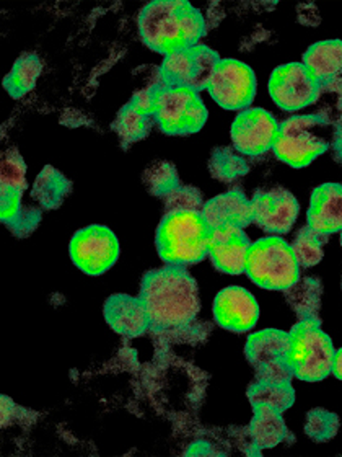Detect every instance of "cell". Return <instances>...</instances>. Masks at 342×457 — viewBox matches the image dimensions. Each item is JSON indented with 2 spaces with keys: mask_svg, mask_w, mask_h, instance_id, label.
Returning <instances> with one entry per match:
<instances>
[{
  "mask_svg": "<svg viewBox=\"0 0 342 457\" xmlns=\"http://www.w3.org/2000/svg\"><path fill=\"white\" fill-rule=\"evenodd\" d=\"M141 301L149 314V330L165 335L194 324L200 312V287L181 267L147 271L141 283Z\"/></svg>",
  "mask_w": 342,
  "mask_h": 457,
  "instance_id": "6da1fadb",
  "label": "cell"
},
{
  "mask_svg": "<svg viewBox=\"0 0 342 457\" xmlns=\"http://www.w3.org/2000/svg\"><path fill=\"white\" fill-rule=\"evenodd\" d=\"M139 33L149 48L168 56L200 45L206 20L186 0H153L139 13Z\"/></svg>",
  "mask_w": 342,
  "mask_h": 457,
  "instance_id": "7a4b0ae2",
  "label": "cell"
},
{
  "mask_svg": "<svg viewBox=\"0 0 342 457\" xmlns=\"http://www.w3.org/2000/svg\"><path fill=\"white\" fill-rule=\"evenodd\" d=\"M210 228L200 211L165 214L157 228L155 245L167 265L188 267L209 253Z\"/></svg>",
  "mask_w": 342,
  "mask_h": 457,
  "instance_id": "3957f363",
  "label": "cell"
},
{
  "mask_svg": "<svg viewBox=\"0 0 342 457\" xmlns=\"http://www.w3.org/2000/svg\"><path fill=\"white\" fill-rule=\"evenodd\" d=\"M333 342L322 328L320 319H304L289 332L287 366L300 381H323L334 364Z\"/></svg>",
  "mask_w": 342,
  "mask_h": 457,
  "instance_id": "277c9868",
  "label": "cell"
},
{
  "mask_svg": "<svg viewBox=\"0 0 342 457\" xmlns=\"http://www.w3.org/2000/svg\"><path fill=\"white\" fill-rule=\"evenodd\" d=\"M153 116L163 133L186 136L204 128L208 108L198 90L190 87L165 86L159 76L153 84Z\"/></svg>",
  "mask_w": 342,
  "mask_h": 457,
  "instance_id": "5b68a950",
  "label": "cell"
},
{
  "mask_svg": "<svg viewBox=\"0 0 342 457\" xmlns=\"http://www.w3.org/2000/svg\"><path fill=\"white\" fill-rule=\"evenodd\" d=\"M330 124L318 114H300L279 124L276 143L273 151L281 162L294 169H304L316 157L328 151Z\"/></svg>",
  "mask_w": 342,
  "mask_h": 457,
  "instance_id": "8992f818",
  "label": "cell"
},
{
  "mask_svg": "<svg viewBox=\"0 0 342 457\" xmlns=\"http://www.w3.org/2000/svg\"><path fill=\"white\" fill-rule=\"evenodd\" d=\"M245 273L255 285L271 291H285L300 279V267L292 248L277 236L259 238L251 244Z\"/></svg>",
  "mask_w": 342,
  "mask_h": 457,
  "instance_id": "52a82bcc",
  "label": "cell"
},
{
  "mask_svg": "<svg viewBox=\"0 0 342 457\" xmlns=\"http://www.w3.org/2000/svg\"><path fill=\"white\" fill-rule=\"evenodd\" d=\"M219 61L217 51L206 45H196L165 56L159 76L165 86L190 87L200 92L208 90Z\"/></svg>",
  "mask_w": 342,
  "mask_h": 457,
  "instance_id": "ba28073f",
  "label": "cell"
},
{
  "mask_svg": "<svg viewBox=\"0 0 342 457\" xmlns=\"http://www.w3.org/2000/svg\"><path fill=\"white\" fill-rule=\"evenodd\" d=\"M289 332L267 328L248 337L245 354L256 371L257 381L292 384L294 374L287 366Z\"/></svg>",
  "mask_w": 342,
  "mask_h": 457,
  "instance_id": "9c48e42d",
  "label": "cell"
},
{
  "mask_svg": "<svg viewBox=\"0 0 342 457\" xmlns=\"http://www.w3.org/2000/svg\"><path fill=\"white\" fill-rule=\"evenodd\" d=\"M69 253L80 271L88 277H100L113 268L121 247L111 228L95 224L77 232L70 240Z\"/></svg>",
  "mask_w": 342,
  "mask_h": 457,
  "instance_id": "30bf717a",
  "label": "cell"
},
{
  "mask_svg": "<svg viewBox=\"0 0 342 457\" xmlns=\"http://www.w3.org/2000/svg\"><path fill=\"white\" fill-rule=\"evenodd\" d=\"M208 92L225 110H245L256 96V77L251 67L238 59H220Z\"/></svg>",
  "mask_w": 342,
  "mask_h": 457,
  "instance_id": "8fae6325",
  "label": "cell"
},
{
  "mask_svg": "<svg viewBox=\"0 0 342 457\" xmlns=\"http://www.w3.org/2000/svg\"><path fill=\"white\" fill-rule=\"evenodd\" d=\"M318 86L302 62L274 69L269 79V96L284 112H298L314 105Z\"/></svg>",
  "mask_w": 342,
  "mask_h": 457,
  "instance_id": "7c38bea8",
  "label": "cell"
},
{
  "mask_svg": "<svg viewBox=\"0 0 342 457\" xmlns=\"http://www.w3.org/2000/svg\"><path fill=\"white\" fill-rule=\"evenodd\" d=\"M279 124L273 114L263 108H249L238 114L232 124V143L235 151L249 157L263 155L276 143Z\"/></svg>",
  "mask_w": 342,
  "mask_h": 457,
  "instance_id": "4fadbf2b",
  "label": "cell"
},
{
  "mask_svg": "<svg viewBox=\"0 0 342 457\" xmlns=\"http://www.w3.org/2000/svg\"><path fill=\"white\" fill-rule=\"evenodd\" d=\"M253 222L267 234H287L298 218V201L290 191H257L251 200Z\"/></svg>",
  "mask_w": 342,
  "mask_h": 457,
  "instance_id": "5bb4252c",
  "label": "cell"
},
{
  "mask_svg": "<svg viewBox=\"0 0 342 457\" xmlns=\"http://www.w3.org/2000/svg\"><path fill=\"white\" fill-rule=\"evenodd\" d=\"M214 319L222 328L230 332H249L259 319V305L245 287L228 286L216 295Z\"/></svg>",
  "mask_w": 342,
  "mask_h": 457,
  "instance_id": "9a60e30c",
  "label": "cell"
},
{
  "mask_svg": "<svg viewBox=\"0 0 342 457\" xmlns=\"http://www.w3.org/2000/svg\"><path fill=\"white\" fill-rule=\"evenodd\" d=\"M251 242L243 228L235 226L210 228L209 255L214 267L227 275L245 273Z\"/></svg>",
  "mask_w": 342,
  "mask_h": 457,
  "instance_id": "2e32d148",
  "label": "cell"
},
{
  "mask_svg": "<svg viewBox=\"0 0 342 457\" xmlns=\"http://www.w3.org/2000/svg\"><path fill=\"white\" fill-rule=\"evenodd\" d=\"M153 84L135 92L133 100L121 108V112L114 120L113 129L119 136L123 147L142 141L152 129V124L155 121Z\"/></svg>",
  "mask_w": 342,
  "mask_h": 457,
  "instance_id": "e0dca14e",
  "label": "cell"
},
{
  "mask_svg": "<svg viewBox=\"0 0 342 457\" xmlns=\"http://www.w3.org/2000/svg\"><path fill=\"white\" fill-rule=\"evenodd\" d=\"M306 226L316 234L342 232V185L324 183L312 195Z\"/></svg>",
  "mask_w": 342,
  "mask_h": 457,
  "instance_id": "ac0fdd59",
  "label": "cell"
},
{
  "mask_svg": "<svg viewBox=\"0 0 342 457\" xmlns=\"http://www.w3.org/2000/svg\"><path fill=\"white\" fill-rule=\"evenodd\" d=\"M105 319L116 334L126 338L141 337L149 330V314L141 297L114 295L105 303Z\"/></svg>",
  "mask_w": 342,
  "mask_h": 457,
  "instance_id": "d6986e66",
  "label": "cell"
},
{
  "mask_svg": "<svg viewBox=\"0 0 342 457\" xmlns=\"http://www.w3.org/2000/svg\"><path fill=\"white\" fill-rule=\"evenodd\" d=\"M210 228L235 226L247 228L253 222L251 201L241 191H228L208 201L200 211Z\"/></svg>",
  "mask_w": 342,
  "mask_h": 457,
  "instance_id": "ffe728a7",
  "label": "cell"
},
{
  "mask_svg": "<svg viewBox=\"0 0 342 457\" xmlns=\"http://www.w3.org/2000/svg\"><path fill=\"white\" fill-rule=\"evenodd\" d=\"M302 64L316 86L342 84L341 39H326L314 43L305 53Z\"/></svg>",
  "mask_w": 342,
  "mask_h": 457,
  "instance_id": "44dd1931",
  "label": "cell"
},
{
  "mask_svg": "<svg viewBox=\"0 0 342 457\" xmlns=\"http://www.w3.org/2000/svg\"><path fill=\"white\" fill-rule=\"evenodd\" d=\"M253 409V420L248 427L251 438L259 449L276 448L277 445L287 438V427L282 413L266 405H256Z\"/></svg>",
  "mask_w": 342,
  "mask_h": 457,
  "instance_id": "7402d4cb",
  "label": "cell"
},
{
  "mask_svg": "<svg viewBox=\"0 0 342 457\" xmlns=\"http://www.w3.org/2000/svg\"><path fill=\"white\" fill-rule=\"evenodd\" d=\"M70 181L54 167H45L31 188V198L45 210H56L70 193Z\"/></svg>",
  "mask_w": 342,
  "mask_h": 457,
  "instance_id": "603a6c76",
  "label": "cell"
},
{
  "mask_svg": "<svg viewBox=\"0 0 342 457\" xmlns=\"http://www.w3.org/2000/svg\"><path fill=\"white\" fill-rule=\"evenodd\" d=\"M285 297L295 314L300 320L304 319H318V312L322 309V295L323 286L316 278H305L298 279L294 286L285 289Z\"/></svg>",
  "mask_w": 342,
  "mask_h": 457,
  "instance_id": "cb8c5ba5",
  "label": "cell"
},
{
  "mask_svg": "<svg viewBox=\"0 0 342 457\" xmlns=\"http://www.w3.org/2000/svg\"><path fill=\"white\" fill-rule=\"evenodd\" d=\"M43 72L41 59L37 54H23L17 59L9 74L4 79V88L13 98L27 96L37 86V80Z\"/></svg>",
  "mask_w": 342,
  "mask_h": 457,
  "instance_id": "d4e9b609",
  "label": "cell"
},
{
  "mask_svg": "<svg viewBox=\"0 0 342 457\" xmlns=\"http://www.w3.org/2000/svg\"><path fill=\"white\" fill-rule=\"evenodd\" d=\"M248 399L253 407L266 405L277 411H285L294 405L295 391L292 384L255 381L248 387Z\"/></svg>",
  "mask_w": 342,
  "mask_h": 457,
  "instance_id": "484cf974",
  "label": "cell"
},
{
  "mask_svg": "<svg viewBox=\"0 0 342 457\" xmlns=\"http://www.w3.org/2000/svg\"><path fill=\"white\" fill-rule=\"evenodd\" d=\"M328 237L316 234L314 230L305 226L298 230L290 248L294 252L295 260L300 268L316 267L323 260V247Z\"/></svg>",
  "mask_w": 342,
  "mask_h": 457,
  "instance_id": "4316f807",
  "label": "cell"
},
{
  "mask_svg": "<svg viewBox=\"0 0 342 457\" xmlns=\"http://www.w3.org/2000/svg\"><path fill=\"white\" fill-rule=\"evenodd\" d=\"M248 163L232 147H219L210 154L209 171L212 179L232 183L247 175Z\"/></svg>",
  "mask_w": 342,
  "mask_h": 457,
  "instance_id": "83f0119b",
  "label": "cell"
},
{
  "mask_svg": "<svg viewBox=\"0 0 342 457\" xmlns=\"http://www.w3.org/2000/svg\"><path fill=\"white\" fill-rule=\"evenodd\" d=\"M339 417L324 409H314L308 411L305 420L306 436L316 443H326L338 435L339 431Z\"/></svg>",
  "mask_w": 342,
  "mask_h": 457,
  "instance_id": "f1b7e54d",
  "label": "cell"
},
{
  "mask_svg": "<svg viewBox=\"0 0 342 457\" xmlns=\"http://www.w3.org/2000/svg\"><path fill=\"white\" fill-rule=\"evenodd\" d=\"M143 183L153 196L165 198L168 193L180 185V177H178V171L173 163L157 162L143 173Z\"/></svg>",
  "mask_w": 342,
  "mask_h": 457,
  "instance_id": "f546056e",
  "label": "cell"
},
{
  "mask_svg": "<svg viewBox=\"0 0 342 457\" xmlns=\"http://www.w3.org/2000/svg\"><path fill=\"white\" fill-rule=\"evenodd\" d=\"M314 105V114L322 116L326 123L338 126L342 121V84L318 86Z\"/></svg>",
  "mask_w": 342,
  "mask_h": 457,
  "instance_id": "4dcf8cb0",
  "label": "cell"
},
{
  "mask_svg": "<svg viewBox=\"0 0 342 457\" xmlns=\"http://www.w3.org/2000/svg\"><path fill=\"white\" fill-rule=\"evenodd\" d=\"M0 187H9L17 190H27V165L19 151L10 149L2 155V169H0Z\"/></svg>",
  "mask_w": 342,
  "mask_h": 457,
  "instance_id": "1f68e13d",
  "label": "cell"
},
{
  "mask_svg": "<svg viewBox=\"0 0 342 457\" xmlns=\"http://www.w3.org/2000/svg\"><path fill=\"white\" fill-rule=\"evenodd\" d=\"M165 214L180 212V211H202L204 201L198 188L178 185L165 198Z\"/></svg>",
  "mask_w": 342,
  "mask_h": 457,
  "instance_id": "d6a6232c",
  "label": "cell"
},
{
  "mask_svg": "<svg viewBox=\"0 0 342 457\" xmlns=\"http://www.w3.org/2000/svg\"><path fill=\"white\" fill-rule=\"evenodd\" d=\"M23 190L17 188H9V187H0V220L4 224L12 228L19 220L25 206L21 204L23 198Z\"/></svg>",
  "mask_w": 342,
  "mask_h": 457,
  "instance_id": "836d02e7",
  "label": "cell"
},
{
  "mask_svg": "<svg viewBox=\"0 0 342 457\" xmlns=\"http://www.w3.org/2000/svg\"><path fill=\"white\" fill-rule=\"evenodd\" d=\"M39 220H41V211L37 210V208L25 206V210L21 212L19 220L10 228H12L13 234H17L19 237H27V236H29V234L37 228Z\"/></svg>",
  "mask_w": 342,
  "mask_h": 457,
  "instance_id": "e575fe53",
  "label": "cell"
},
{
  "mask_svg": "<svg viewBox=\"0 0 342 457\" xmlns=\"http://www.w3.org/2000/svg\"><path fill=\"white\" fill-rule=\"evenodd\" d=\"M186 456H219V454L214 453L212 445L208 441H196L194 445H191Z\"/></svg>",
  "mask_w": 342,
  "mask_h": 457,
  "instance_id": "d590c367",
  "label": "cell"
},
{
  "mask_svg": "<svg viewBox=\"0 0 342 457\" xmlns=\"http://www.w3.org/2000/svg\"><path fill=\"white\" fill-rule=\"evenodd\" d=\"M334 151L338 154V157L342 159V121L336 126L334 129Z\"/></svg>",
  "mask_w": 342,
  "mask_h": 457,
  "instance_id": "8d00e7d4",
  "label": "cell"
},
{
  "mask_svg": "<svg viewBox=\"0 0 342 457\" xmlns=\"http://www.w3.org/2000/svg\"><path fill=\"white\" fill-rule=\"evenodd\" d=\"M333 374L342 381V348L334 354Z\"/></svg>",
  "mask_w": 342,
  "mask_h": 457,
  "instance_id": "74e56055",
  "label": "cell"
},
{
  "mask_svg": "<svg viewBox=\"0 0 342 457\" xmlns=\"http://www.w3.org/2000/svg\"><path fill=\"white\" fill-rule=\"evenodd\" d=\"M341 247H342V232H341Z\"/></svg>",
  "mask_w": 342,
  "mask_h": 457,
  "instance_id": "f35d334b",
  "label": "cell"
}]
</instances>
